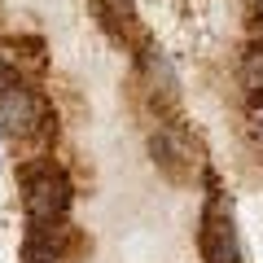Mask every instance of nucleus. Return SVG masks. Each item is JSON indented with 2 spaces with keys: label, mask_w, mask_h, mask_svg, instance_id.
<instances>
[{
  "label": "nucleus",
  "mask_w": 263,
  "mask_h": 263,
  "mask_svg": "<svg viewBox=\"0 0 263 263\" xmlns=\"http://www.w3.org/2000/svg\"><path fill=\"white\" fill-rule=\"evenodd\" d=\"M0 132L9 136L13 145L31 154V158H53L57 145V110L48 105V97L40 92V84H9L0 92Z\"/></svg>",
  "instance_id": "obj_1"
},
{
  "label": "nucleus",
  "mask_w": 263,
  "mask_h": 263,
  "mask_svg": "<svg viewBox=\"0 0 263 263\" xmlns=\"http://www.w3.org/2000/svg\"><path fill=\"white\" fill-rule=\"evenodd\" d=\"M18 189H22L27 219H70L75 184H70V171H66L62 162H53V158H22Z\"/></svg>",
  "instance_id": "obj_2"
},
{
  "label": "nucleus",
  "mask_w": 263,
  "mask_h": 263,
  "mask_svg": "<svg viewBox=\"0 0 263 263\" xmlns=\"http://www.w3.org/2000/svg\"><path fill=\"white\" fill-rule=\"evenodd\" d=\"M206 180V206L197 219V250L206 263H241V241H237V219H233V202L219 189L215 171H202Z\"/></svg>",
  "instance_id": "obj_3"
},
{
  "label": "nucleus",
  "mask_w": 263,
  "mask_h": 263,
  "mask_svg": "<svg viewBox=\"0 0 263 263\" xmlns=\"http://www.w3.org/2000/svg\"><path fill=\"white\" fill-rule=\"evenodd\" d=\"M149 158L171 184H189L197 176V149L184 127H154L149 132Z\"/></svg>",
  "instance_id": "obj_4"
},
{
  "label": "nucleus",
  "mask_w": 263,
  "mask_h": 263,
  "mask_svg": "<svg viewBox=\"0 0 263 263\" xmlns=\"http://www.w3.org/2000/svg\"><path fill=\"white\" fill-rule=\"evenodd\" d=\"M97 13V27L114 44H145V31L136 22V0H88Z\"/></svg>",
  "instance_id": "obj_5"
},
{
  "label": "nucleus",
  "mask_w": 263,
  "mask_h": 263,
  "mask_svg": "<svg viewBox=\"0 0 263 263\" xmlns=\"http://www.w3.org/2000/svg\"><path fill=\"white\" fill-rule=\"evenodd\" d=\"M22 263H57L48 250H40V246H31V241H22Z\"/></svg>",
  "instance_id": "obj_6"
}]
</instances>
